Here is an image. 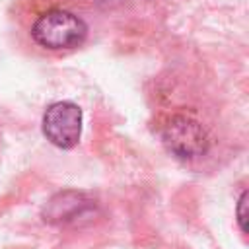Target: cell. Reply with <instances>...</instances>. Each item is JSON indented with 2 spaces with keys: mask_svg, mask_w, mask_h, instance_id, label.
Masks as SVG:
<instances>
[{
  "mask_svg": "<svg viewBox=\"0 0 249 249\" xmlns=\"http://www.w3.org/2000/svg\"><path fill=\"white\" fill-rule=\"evenodd\" d=\"M43 134L62 150L78 144L82 134V109L72 101H56L43 115Z\"/></svg>",
  "mask_w": 249,
  "mask_h": 249,
  "instance_id": "3",
  "label": "cell"
},
{
  "mask_svg": "<svg viewBox=\"0 0 249 249\" xmlns=\"http://www.w3.org/2000/svg\"><path fill=\"white\" fill-rule=\"evenodd\" d=\"M88 35V25L76 14L53 8L37 16L31 25V39L49 51H68L84 43Z\"/></svg>",
  "mask_w": 249,
  "mask_h": 249,
  "instance_id": "1",
  "label": "cell"
},
{
  "mask_svg": "<svg viewBox=\"0 0 249 249\" xmlns=\"http://www.w3.org/2000/svg\"><path fill=\"white\" fill-rule=\"evenodd\" d=\"M235 214H237V226L245 233L247 231V191H243L239 195L237 206H235Z\"/></svg>",
  "mask_w": 249,
  "mask_h": 249,
  "instance_id": "4",
  "label": "cell"
},
{
  "mask_svg": "<svg viewBox=\"0 0 249 249\" xmlns=\"http://www.w3.org/2000/svg\"><path fill=\"white\" fill-rule=\"evenodd\" d=\"M163 144L181 160L200 158L208 150V134L202 124L187 115H173L161 130Z\"/></svg>",
  "mask_w": 249,
  "mask_h": 249,
  "instance_id": "2",
  "label": "cell"
}]
</instances>
